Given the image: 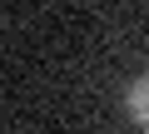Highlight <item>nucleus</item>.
<instances>
[{
    "label": "nucleus",
    "instance_id": "1",
    "mask_svg": "<svg viewBox=\"0 0 149 134\" xmlns=\"http://www.w3.org/2000/svg\"><path fill=\"white\" fill-rule=\"evenodd\" d=\"M129 114H134L139 124H149V80H139V85L129 90Z\"/></svg>",
    "mask_w": 149,
    "mask_h": 134
}]
</instances>
